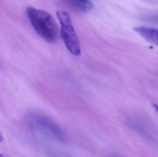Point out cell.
<instances>
[{"mask_svg":"<svg viewBox=\"0 0 158 157\" xmlns=\"http://www.w3.org/2000/svg\"><path fill=\"white\" fill-rule=\"evenodd\" d=\"M26 11L31 23L38 35L49 43L57 42L59 35L58 27L52 15L31 6L27 7Z\"/></svg>","mask_w":158,"mask_h":157,"instance_id":"1","label":"cell"},{"mask_svg":"<svg viewBox=\"0 0 158 157\" xmlns=\"http://www.w3.org/2000/svg\"><path fill=\"white\" fill-rule=\"evenodd\" d=\"M56 15L61 26V35L66 47L73 55L81 53V47L77 35L73 27L70 16L66 11L59 10Z\"/></svg>","mask_w":158,"mask_h":157,"instance_id":"2","label":"cell"},{"mask_svg":"<svg viewBox=\"0 0 158 157\" xmlns=\"http://www.w3.org/2000/svg\"><path fill=\"white\" fill-rule=\"evenodd\" d=\"M36 121L38 126H40L46 132L55 136L60 141L65 142L67 140L66 135L63 131L50 119L43 116H37Z\"/></svg>","mask_w":158,"mask_h":157,"instance_id":"3","label":"cell"},{"mask_svg":"<svg viewBox=\"0 0 158 157\" xmlns=\"http://www.w3.org/2000/svg\"><path fill=\"white\" fill-rule=\"evenodd\" d=\"M134 30L147 41L158 46V29L140 26L134 28Z\"/></svg>","mask_w":158,"mask_h":157,"instance_id":"4","label":"cell"},{"mask_svg":"<svg viewBox=\"0 0 158 157\" xmlns=\"http://www.w3.org/2000/svg\"><path fill=\"white\" fill-rule=\"evenodd\" d=\"M72 6L82 13H86L93 8V4L90 0H67Z\"/></svg>","mask_w":158,"mask_h":157,"instance_id":"5","label":"cell"},{"mask_svg":"<svg viewBox=\"0 0 158 157\" xmlns=\"http://www.w3.org/2000/svg\"><path fill=\"white\" fill-rule=\"evenodd\" d=\"M4 138L3 137L1 133V132H0V143H2L3 141Z\"/></svg>","mask_w":158,"mask_h":157,"instance_id":"6","label":"cell"},{"mask_svg":"<svg viewBox=\"0 0 158 157\" xmlns=\"http://www.w3.org/2000/svg\"><path fill=\"white\" fill-rule=\"evenodd\" d=\"M153 107H154V108L156 109V111L158 113V105H157V104H153Z\"/></svg>","mask_w":158,"mask_h":157,"instance_id":"7","label":"cell"},{"mask_svg":"<svg viewBox=\"0 0 158 157\" xmlns=\"http://www.w3.org/2000/svg\"><path fill=\"white\" fill-rule=\"evenodd\" d=\"M4 157V155L0 153V157Z\"/></svg>","mask_w":158,"mask_h":157,"instance_id":"8","label":"cell"}]
</instances>
